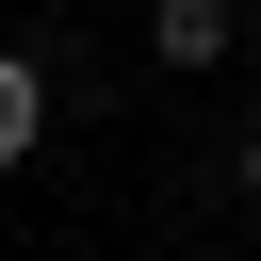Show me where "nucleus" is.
<instances>
[{"label":"nucleus","mask_w":261,"mask_h":261,"mask_svg":"<svg viewBox=\"0 0 261 261\" xmlns=\"http://www.w3.org/2000/svg\"><path fill=\"white\" fill-rule=\"evenodd\" d=\"M228 33H245L228 0H147V49L163 65H228Z\"/></svg>","instance_id":"f257e3e1"},{"label":"nucleus","mask_w":261,"mask_h":261,"mask_svg":"<svg viewBox=\"0 0 261 261\" xmlns=\"http://www.w3.org/2000/svg\"><path fill=\"white\" fill-rule=\"evenodd\" d=\"M33 147H49V65H33V49H0V179H16Z\"/></svg>","instance_id":"f03ea898"},{"label":"nucleus","mask_w":261,"mask_h":261,"mask_svg":"<svg viewBox=\"0 0 261 261\" xmlns=\"http://www.w3.org/2000/svg\"><path fill=\"white\" fill-rule=\"evenodd\" d=\"M245 196H261V130H245Z\"/></svg>","instance_id":"7ed1b4c3"},{"label":"nucleus","mask_w":261,"mask_h":261,"mask_svg":"<svg viewBox=\"0 0 261 261\" xmlns=\"http://www.w3.org/2000/svg\"><path fill=\"white\" fill-rule=\"evenodd\" d=\"M245 49H261V16H245Z\"/></svg>","instance_id":"20e7f679"}]
</instances>
